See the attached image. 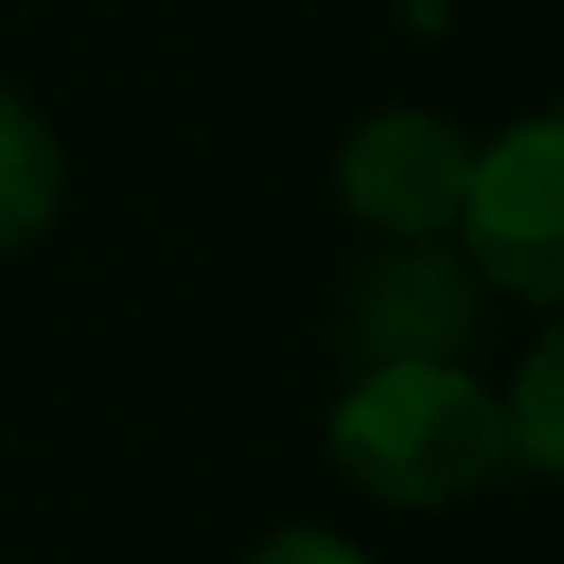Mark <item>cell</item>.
I'll return each instance as SVG.
<instances>
[{
	"instance_id": "3",
	"label": "cell",
	"mask_w": 564,
	"mask_h": 564,
	"mask_svg": "<svg viewBox=\"0 0 564 564\" xmlns=\"http://www.w3.org/2000/svg\"><path fill=\"white\" fill-rule=\"evenodd\" d=\"M479 340V271L448 240H387L340 286V348L364 364H464Z\"/></svg>"
},
{
	"instance_id": "4",
	"label": "cell",
	"mask_w": 564,
	"mask_h": 564,
	"mask_svg": "<svg viewBox=\"0 0 564 564\" xmlns=\"http://www.w3.org/2000/svg\"><path fill=\"white\" fill-rule=\"evenodd\" d=\"M471 178V140L433 109H379L340 148V202L379 240H448Z\"/></svg>"
},
{
	"instance_id": "8",
	"label": "cell",
	"mask_w": 564,
	"mask_h": 564,
	"mask_svg": "<svg viewBox=\"0 0 564 564\" xmlns=\"http://www.w3.org/2000/svg\"><path fill=\"white\" fill-rule=\"evenodd\" d=\"M402 17H410V32H441L448 24V0H402Z\"/></svg>"
},
{
	"instance_id": "5",
	"label": "cell",
	"mask_w": 564,
	"mask_h": 564,
	"mask_svg": "<svg viewBox=\"0 0 564 564\" xmlns=\"http://www.w3.org/2000/svg\"><path fill=\"white\" fill-rule=\"evenodd\" d=\"M63 209V140L0 78V256H24Z\"/></svg>"
},
{
	"instance_id": "6",
	"label": "cell",
	"mask_w": 564,
	"mask_h": 564,
	"mask_svg": "<svg viewBox=\"0 0 564 564\" xmlns=\"http://www.w3.org/2000/svg\"><path fill=\"white\" fill-rule=\"evenodd\" d=\"M502 433H510V456L541 479L564 471V333H541L518 364V387L502 402Z\"/></svg>"
},
{
	"instance_id": "1",
	"label": "cell",
	"mask_w": 564,
	"mask_h": 564,
	"mask_svg": "<svg viewBox=\"0 0 564 564\" xmlns=\"http://www.w3.org/2000/svg\"><path fill=\"white\" fill-rule=\"evenodd\" d=\"M325 448L394 510H448L510 464L502 402L464 364H364L333 402Z\"/></svg>"
},
{
	"instance_id": "2",
	"label": "cell",
	"mask_w": 564,
	"mask_h": 564,
	"mask_svg": "<svg viewBox=\"0 0 564 564\" xmlns=\"http://www.w3.org/2000/svg\"><path fill=\"white\" fill-rule=\"evenodd\" d=\"M464 263L525 310H556L564 294V117H518L487 148H471L464 178Z\"/></svg>"
},
{
	"instance_id": "7",
	"label": "cell",
	"mask_w": 564,
	"mask_h": 564,
	"mask_svg": "<svg viewBox=\"0 0 564 564\" xmlns=\"http://www.w3.org/2000/svg\"><path fill=\"white\" fill-rule=\"evenodd\" d=\"M248 564H371L356 541H340V533H325V525H286V533H271Z\"/></svg>"
}]
</instances>
